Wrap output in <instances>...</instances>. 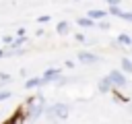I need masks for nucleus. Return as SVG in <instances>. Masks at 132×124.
<instances>
[{"label":"nucleus","mask_w":132,"mask_h":124,"mask_svg":"<svg viewBox=\"0 0 132 124\" xmlns=\"http://www.w3.org/2000/svg\"><path fill=\"white\" fill-rule=\"evenodd\" d=\"M76 25H78V27H82V29H91V27H97V23H95V21H91L89 17H78V19H76Z\"/></svg>","instance_id":"obj_8"},{"label":"nucleus","mask_w":132,"mask_h":124,"mask_svg":"<svg viewBox=\"0 0 132 124\" xmlns=\"http://www.w3.org/2000/svg\"><path fill=\"white\" fill-rule=\"evenodd\" d=\"M8 97H12V93H10L8 89H2V91H0V101H4V99H8Z\"/></svg>","instance_id":"obj_16"},{"label":"nucleus","mask_w":132,"mask_h":124,"mask_svg":"<svg viewBox=\"0 0 132 124\" xmlns=\"http://www.w3.org/2000/svg\"><path fill=\"white\" fill-rule=\"evenodd\" d=\"M76 41H85V35L82 33H76Z\"/></svg>","instance_id":"obj_23"},{"label":"nucleus","mask_w":132,"mask_h":124,"mask_svg":"<svg viewBox=\"0 0 132 124\" xmlns=\"http://www.w3.org/2000/svg\"><path fill=\"white\" fill-rule=\"evenodd\" d=\"M122 19H124V21H128V23H132V10L124 12V14H122Z\"/></svg>","instance_id":"obj_17"},{"label":"nucleus","mask_w":132,"mask_h":124,"mask_svg":"<svg viewBox=\"0 0 132 124\" xmlns=\"http://www.w3.org/2000/svg\"><path fill=\"white\" fill-rule=\"evenodd\" d=\"M37 21H39V23H47V21H50V14H43V17H39Z\"/></svg>","instance_id":"obj_21"},{"label":"nucleus","mask_w":132,"mask_h":124,"mask_svg":"<svg viewBox=\"0 0 132 124\" xmlns=\"http://www.w3.org/2000/svg\"><path fill=\"white\" fill-rule=\"evenodd\" d=\"M6 83H10V74L0 72V85H6Z\"/></svg>","instance_id":"obj_15"},{"label":"nucleus","mask_w":132,"mask_h":124,"mask_svg":"<svg viewBox=\"0 0 132 124\" xmlns=\"http://www.w3.org/2000/svg\"><path fill=\"white\" fill-rule=\"evenodd\" d=\"M56 31H58L60 35H66V33L70 31V23H68V21H60V23L56 25Z\"/></svg>","instance_id":"obj_11"},{"label":"nucleus","mask_w":132,"mask_h":124,"mask_svg":"<svg viewBox=\"0 0 132 124\" xmlns=\"http://www.w3.org/2000/svg\"><path fill=\"white\" fill-rule=\"evenodd\" d=\"M116 43H120V45H126V48H130V45H132V37H130L128 33H120V35H118V39H116Z\"/></svg>","instance_id":"obj_10"},{"label":"nucleus","mask_w":132,"mask_h":124,"mask_svg":"<svg viewBox=\"0 0 132 124\" xmlns=\"http://www.w3.org/2000/svg\"><path fill=\"white\" fill-rule=\"evenodd\" d=\"M128 107H130V112H132V101H128Z\"/></svg>","instance_id":"obj_26"},{"label":"nucleus","mask_w":132,"mask_h":124,"mask_svg":"<svg viewBox=\"0 0 132 124\" xmlns=\"http://www.w3.org/2000/svg\"><path fill=\"white\" fill-rule=\"evenodd\" d=\"M45 85V81H43V76H31L29 81H25V89H37V87H43Z\"/></svg>","instance_id":"obj_6"},{"label":"nucleus","mask_w":132,"mask_h":124,"mask_svg":"<svg viewBox=\"0 0 132 124\" xmlns=\"http://www.w3.org/2000/svg\"><path fill=\"white\" fill-rule=\"evenodd\" d=\"M0 58H4V50H0Z\"/></svg>","instance_id":"obj_24"},{"label":"nucleus","mask_w":132,"mask_h":124,"mask_svg":"<svg viewBox=\"0 0 132 124\" xmlns=\"http://www.w3.org/2000/svg\"><path fill=\"white\" fill-rule=\"evenodd\" d=\"M68 83H70V79H68V76H64V74H60V76L54 81V85H56V87H64V85H68Z\"/></svg>","instance_id":"obj_13"},{"label":"nucleus","mask_w":132,"mask_h":124,"mask_svg":"<svg viewBox=\"0 0 132 124\" xmlns=\"http://www.w3.org/2000/svg\"><path fill=\"white\" fill-rule=\"evenodd\" d=\"M107 12H109V14H113V17H118V19H122V14H124L122 6H109V8H107Z\"/></svg>","instance_id":"obj_12"},{"label":"nucleus","mask_w":132,"mask_h":124,"mask_svg":"<svg viewBox=\"0 0 132 124\" xmlns=\"http://www.w3.org/2000/svg\"><path fill=\"white\" fill-rule=\"evenodd\" d=\"M97 89H99V93H109V91H113V87H111V83H109L107 74H105V76H101V79L97 81Z\"/></svg>","instance_id":"obj_7"},{"label":"nucleus","mask_w":132,"mask_h":124,"mask_svg":"<svg viewBox=\"0 0 132 124\" xmlns=\"http://www.w3.org/2000/svg\"><path fill=\"white\" fill-rule=\"evenodd\" d=\"M87 17H89L91 21L99 23V21H103V19L107 17V12H105V10H101V8H91V10L87 12Z\"/></svg>","instance_id":"obj_4"},{"label":"nucleus","mask_w":132,"mask_h":124,"mask_svg":"<svg viewBox=\"0 0 132 124\" xmlns=\"http://www.w3.org/2000/svg\"><path fill=\"white\" fill-rule=\"evenodd\" d=\"M64 64H66V68H74V62H72V60H66Z\"/></svg>","instance_id":"obj_22"},{"label":"nucleus","mask_w":132,"mask_h":124,"mask_svg":"<svg viewBox=\"0 0 132 124\" xmlns=\"http://www.w3.org/2000/svg\"><path fill=\"white\" fill-rule=\"evenodd\" d=\"M60 74H62V70H60V68H50V70H45L41 76H43V81H45V85H47V83H54Z\"/></svg>","instance_id":"obj_5"},{"label":"nucleus","mask_w":132,"mask_h":124,"mask_svg":"<svg viewBox=\"0 0 132 124\" xmlns=\"http://www.w3.org/2000/svg\"><path fill=\"white\" fill-rule=\"evenodd\" d=\"M2 41H4V43H8V45H12V41H14V39H12L10 35H4V37H2Z\"/></svg>","instance_id":"obj_19"},{"label":"nucleus","mask_w":132,"mask_h":124,"mask_svg":"<svg viewBox=\"0 0 132 124\" xmlns=\"http://www.w3.org/2000/svg\"><path fill=\"white\" fill-rule=\"evenodd\" d=\"M68 114H70V105H66V103L58 101V103L47 105L43 116H45V118H47L52 124H58L60 120H66V118H68Z\"/></svg>","instance_id":"obj_1"},{"label":"nucleus","mask_w":132,"mask_h":124,"mask_svg":"<svg viewBox=\"0 0 132 124\" xmlns=\"http://www.w3.org/2000/svg\"><path fill=\"white\" fill-rule=\"evenodd\" d=\"M120 64H122V66H120V70H122L124 74H132V58H128V56H124Z\"/></svg>","instance_id":"obj_9"},{"label":"nucleus","mask_w":132,"mask_h":124,"mask_svg":"<svg viewBox=\"0 0 132 124\" xmlns=\"http://www.w3.org/2000/svg\"><path fill=\"white\" fill-rule=\"evenodd\" d=\"M97 27H99V29H103V31H107L111 25H109V21H107V19H103V21H99V23H97Z\"/></svg>","instance_id":"obj_14"},{"label":"nucleus","mask_w":132,"mask_h":124,"mask_svg":"<svg viewBox=\"0 0 132 124\" xmlns=\"http://www.w3.org/2000/svg\"><path fill=\"white\" fill-rule=\"evenodd\" d=\"M109 6H122V0H105Z\"/></svg>","instance_id":"obj_18"},{"label":"nucleus","mask_w":132,"mask_h":124,"mask_svg":"<svg viewBox=\"0 0 132 124\" xmlns=\"http://www.w3.org/2000/svg\"><path fill=\"white\" fill-rule=\"evenodd\" d=\"M16 37H25V27H19L16 29Z\"/></svg>","instance_id":"obj_20"},{"label":"nucleus","mask_w":132,"mask_h":124,"mask_svg":"<svg viewBox=\"0 0 132 124\" xmlns=\"http://www.w3.org/2000/svg\"><path fill=\"white\" fill-rule=\"evenodd\" d=\"M76 58H78V62H82V64H97V62H99V56L93 54V52H87V50H80V52L76 54Z\"/></svg>","instance_id":"obj_3"},{"label":"nucleus","mask_w":132,"mask_h":124,"mask_svg":"<svg viewBox=\"0 0 132 124\" xmlns=\"http://www.w3.org/2000/svg\"><path fill=\"white\" fill-rule=\"evenodd\" d=\"M107 79H109L113 91H118V89H126V87H128V79H126V74H124L122 70H116V68L109 70V72H107Z\"/></svg>","instance_id":"obj_2"},{"label":"nucleus","mask_w":132,"mask_h":124,"mask_svg":"<svg viewBox=\"0 0 132 124\" xmlns=\"http://www.w3.org/2000/svg\"><path fill=\"white\" fill-rule=\"evenodd\" d=\"M128 52H130V58H132V45H130V48H128Z\"/></svg>","instance_id":"obj_25"}]
</instances>
